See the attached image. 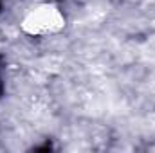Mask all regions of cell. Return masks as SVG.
<instances>
[{
	"instance_id": "6da1fadb",
	"label": "cell",
	"mask_w": 155,
	"mask_h": 153,
	"mask_svg": "<svg viewBox=\"0 0 155 153\" xmlns=\"http://www.w3.org/2000/svg\"><path fill=\"white\" fill-rule=\"evenodd\" d=\"M65 20L60 9L54 5H40L33 9L22 22V29L27 34H47V33H58L63 29Z\"/></svg>"
}]
</instances>
